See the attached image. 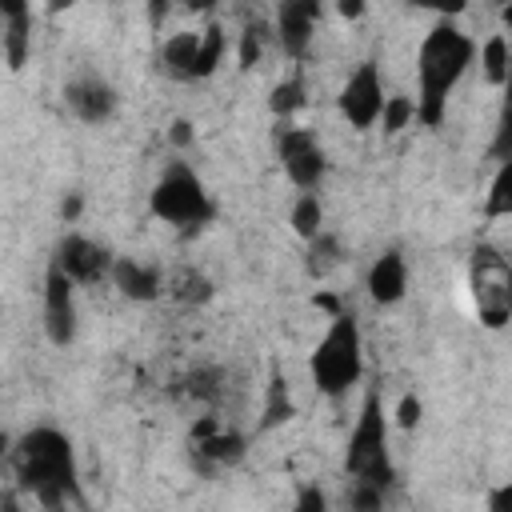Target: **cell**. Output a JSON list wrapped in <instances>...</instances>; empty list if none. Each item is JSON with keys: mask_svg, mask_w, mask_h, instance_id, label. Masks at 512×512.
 Segmentation results:
<instances>
[{"mask_svg": "<svg viewBox=\"0 0 512 512\" xmlns=\"http://www.w3.org/2000/svg\"><path fill=\"white\" fill-rule=\"evenodd\" d=\"M12 472L16 484L44 508H64V504H84L80 500V464H76V448L72 436L52 428V424H36L24 436L12 440Z\"/></svg>", "mask_w": 512, "mask_h": 512, "instance_id": "cell-1", "label": "cell"}, {"mask_svg": "<svg viewBox=\"0 0 512 512\" xmlns=\"http://www.w3.org/2000/svg\"><path fill=\"white\" fill-rule=\"evenodd\" d=\"M476 60V40L456 28L452 20H440L428 28V36L420 40V52H416V80H420V92H416V120L424 128H440L444 116H448V96L452 88L464 80V72L472 68Z\"/></svg>", "mask_w": 512, "mask_h": 512, "instance_id": "cell-2", "label": "cell"}, {"mask_svg": "<svg viewBox=\"0 0 512 512\" xmlns=\"http://www.w3.org/2000/svg\"><path fill=\"white\" fill-rule=\"evenodd\" d=\"M308 376H312L316 392L328 400H340L344 392H352L364 380V336H360V320L348 308H340L332 316L328 332L312 348Z\"/></svg>", "mask_w": 512, "mask_h": 512, "instance_id": "cell-3", "label": "cell"}, {"mask_svg": "<svg viewBox=\"0 0 512 512\" xmlns=\"http://www.w3.org/2000/svg\"><path fill=\"white\" fill-rule=\"evenodd\" d=\"M148 208H152L156 220H164V224H172L180 232H196V228H204V224L216 220L212 192L204 188V180L184 160H172L160 172V180L148 192Z\"/></svg>", "mask_w": 512, "mask_h": 512, "instance_id": "cell-4", "label": "cell"}, {"mask_svg": "<svg viewBox=\"0 0 512 512\" xmlns=\"http://www.w3.org/2000/svg\"><path fill=\"white\" fill-rule=\"evenodd\" d=\"M344 472L352 480L376 484L384 492L396 480V468H392V456H388V420H384V404H380V392L376 388L360 404L356 428H352L348 448H344Z\"/></svg>", "mask_w": 512, "mask_h": 512, "instance_id": "cell-5", "label": "cell"}, {"mask_svg": "<svg viewBox=\"0 0 512 512\" xmlns=\"http://www.w3.org/2000/svg\"><path fill=\"white\" fill-rule=\"evenodd\" d=\"M468 288H472V304H476L480 324L492 328V332H500L512 320V268H508V256L496 244L480 240L472 248Z\"/></svg>", "mask_w": 512, "mask_h": 512, "instance_id": "cell-6", "label": "cell"}, {"mask_svg": "<svg viewBox=\"0 0 512 512\" xmlns=\"http://www.w3.org/2000/svg\"><path fill=\"white\" fill-rule=\"evenodd\" d=\"M276 156H280L284 176L300 192H316L320 180L328 176V152H324V144L308 128H296L292 120H284V128L276 136Z\"/></svg>", "mask_w": 512, "mask_h": 512, "instance_id": "cell-7", "label": "cell"}, {"mask_svg": "<svg viewBox=\"0 0 512 512\" xmlns=\"http://www.w3.org/2000/svg\"><path fill=\"white\" fill-rule=\"evenodd\" d=\"M340 116L356 128V132H368L376 128V116H380V104H384V80H380V64L376 60H360L348 80L340 84Z\"/></svg>", "mask_w": 512, "mask_h": 512, "instance_id": "cell-8", "label": "cell"}, {"mask_svg": "<svg viewBox=\"0 0 512 512\" xmlns=\"http://www.w3.org/2000/svg\"><path fill=\"white\" fill-rule=\"evenodd\" d=\"M52 264L72 280V284H100L112 268V248L84 232H64L52 248Z\"/></svg>", "mask_w": 512, "mask_h": 512, "instance_id": "cell-9", "label": "cell"}, {"mask_svg": "<svg viewBox=\"0 0 512 512\" xmlns=\"http://www.w3.org/2000/svg\"><path fill=\"white\" fill-rule=\"evenodd\" d=\"M76 284L56 268L48 264L44 272V336L52 348H68L76 340Z\"/></svg>", "mask_w": 512, "mask_h": 512, "instance_id": "cell-10", "label": "cell"}, {"mask_svg": "<svg viewBox=\"0 0 512 512\" xmlns=\"http://www.w3.org/2000/svg\"><path fill=\"white\" fill-rule=\"evenodd\" d=\"M116 104H120V96H116V88L104 76L84 72V76H72L64 84V108L80 124H108L116 116Z\"/></svg>", "mask_w": 512, "mask_h": 512, "instance_id": "cell-11", "label": "cell"}, {"mask_svg": "<svg viewBox=\"0 0 512 512\" xmlns=\"http://www.w3.org/2000/svg\"><path fill=\"white\" fill-rule=\"evenodd\" d=\"M316 20H320V0H280L276 4V40H280L284 56L304 60V52L316 36Z\"/></svg>", "mask_w": 512, "mask_h": 512, "instance_id": "cell-12", "label": "cell"}, {"mask_svg": "<svg viewBox=\"0 0 512 512\" xmlns=\"http://www.w3.org/2000/svg\"><path fill=\"white\" fill-rule=\"evenodd\" d=\"M108 280L116 284V292H120L124 300H136V304H152V300H160V292H164V272H160L156 264L136 260V256H112Z\"/></svg>", "mask_w": 512, "mask_h": 512, "instance_id": "cell-13", "label": "cell"}, {"mask_svg": "<svg viewBox=\"0 0 512 512\" xmlns=\"http://www.w3.org/2000/svg\"><path fill=\"white\" fill-rule=\"evenodd\" d=\"M244 456H248V436L236 432V428H224V424L212 428L208 436L192 440V464H196L204 476H212V472H220V468H236Z\"/></svg>", "mask_w": 512, "mask_h": 512, "instance_id": "cell-14", "label": "cell"}, {"mask_svg": "<svg viewBox=\"0 0 512 512\" xmlns=\"http://www.w3.org/2000/svg\"><path fill=\"white\" fill-rule=\"evenodd\" d=\"M364 284H368L372 304H380V308L400 304V300L408 296V260H404V252H400V248H384V252L372 260Z\"/></svg>", "mask_w": 512, "mask_h": 512, "instance_id": "cell-15", "label": "cell"}, {"mask_svg": "<svg viewBox=\"0 0 512 512\" xmlns=\"http://www.w3.org/2000/svg\"><path fill=\"white\" fill-rule=\"evenodd\" d=\"M308 248H304V272H308V280H328L340 264H344V244H340V236L336 232H328V228H320L316 236H308L304 240Z\"/></svg>", "mask_w": 512, "mask_h": 512, "instance_id": "cell-16", "label": "cell"}, {"mask_svg": "<svg viewBox=\"0 0 512 512\" xmlns=\"http://www.w3.org/2000/svg\"><path fill=\"white\" fill-rule=\"evenodd\" d=\"M196 44L200 32H176L160 44V72L172 80H192V64H196Z\"/></svg>", "mask_w": 512, "mask_h": 512, "instance_id": "cell-17", "label": "cell"}, {"mask_svg": "<svg viewBox=\"0 0 512 512\" xmlns=\"http://www.w3.org/2000/svg\"><path fill=\"white\" fill-rule=\"evenodd\" d=\"M296 416V400H292V392H288V384H284V376H280V368L272 364V372H268V388H264V412H260V432H272V428H280V424H288Z\"/></svg>", "mask_w": 512, "mask_h": 512, "instance_id": "cell-18", "label": "cell"}, {"mask_svg": "<svg viewBox=\"0 0 512 512\" xmlns=\"http://www.w3.org/2000/svg\"><path fill=\"white\" fill-rule=\"evenodd\" d=\"M480 72L492 88H504L508 76H512V48H508V36L504 32H492L484 44H480Z\"/></svg>", "mask_w": 512, "mask_h": 512, "instance_id": "cell-19", "label": "cell"}, {"mask_svg": "<svg viewBox=\"0 0 512 512\" xmlns=\"http://www.w3.org/2000/svg\"><path fill=\"white\" fill-rule=\"evenodd\" d=\"M224 384H228V372L224 368H216V364H200V368H192L188 376H184V396L188 400H200V404H220V396H224Z\"/></svg>", "mask_w": 512, "mask_h": 512, "instance_id": "cell-20", "label": "cell"}, {"mask_svg": "<svg viewBox=\"0 0 512 512\" xmlns=\"http://www.w3.org/2000/svg\"><path fill=\"white\" fill-rule=\"evenodd\" d=\"M224 52H228V40H224V28L220 24H208L200 32V44H196V64H192V80H208L220 64H224Z\"/></svg>", "mask_w": 512, "mask_h": 512, "instance_id": "cell-21", "label": "cell"}, {"mask_svg": "<svg viewBox=\"0 0 512 512\" xmlns=\"http://www.w3.org/2000/svg\"><path fill=\"white\" fill-rule=\"evenodd\" d=\"M304 100H308V84H304V72L296 68L292 76H284V80L272 88L268 108H272V116H276V120H292V116L304 108Z\"/></svg>", "mask_w": 512, "mask_h": 512, "instance_id": "cell-22", "label": "cell"}, {"mask_svg": "<svg viewBox=\"0 0 512 512\" xmlns=\"http://www.w3.org/2000/svg\"><path fill=\"white\" fill-rule=\"evenodd\" d=\"M4 60L12 72H20L32 56V16H16V20H4Z\"/></svg>", "mask_w": 512, "mask_h": 512, "instance_id": "cell-23", "label": "cell"}, {"mask_svg": "<svg viewBox=\"0 0 512 512\" xmlns=\"http://www.w3.org/2000/svg\"><path fill=\"white\" fill-rule=\"evenodd\" d=\"M484 216H488V220L512 216V160H500V164H496V176H492L488 200H484Z\"/></svg>", "mask_w": 512, "mask_h": 512, "instance_id": "cell-24", "label": "cell"}, {"mask_svg": "<svg viewBox=\"0 0 512 512\" xmlns=\"http://www.w3.org/2000/svg\"><path fill=\"white\" fill-rule=\"evenodd\" d=\"M288 224H292V232L300 240L316 236L324 228V204H320V196L316 192H300L296 204H292V212H288Z\"/></svg>", "mask_w": 512, "mask_h": 512, "instance_id": "cell-25", "label": "cell"}, {"mask_svg": "<svg viewBox=\"0 0 512 512\" xmlns=\"http://www.w3.org/2000/svg\"><path fill=\"white\" fill-rule=\"evenodd\" d=\"M412 120H416V104H412V96H384L380 116H376V124H380L384 136H400Z\"/></svg>", "mask_w": 512, "mask_h": 512, "instance_id": "cell-26", "label": "cell"}, {"mask_svg": "<svg viewBox=\"0 0 512 512\" xmlns=\"http://www.w3.org/2000/svg\"><path fill=\"white\" fill-rule=\"evenodd\" d=\"M172 292H176L180 304H208L216 288H212V280H208L204 272H196V268H180L176 280H172Z\"/></svg>", "mask_w": 512, "mask_h": 512, "instance_id": "cell-27", "label": "cell"}, {"mask_svg": "<svg viewBox=\"0 0 512 512\" xmlns=\"http://www.w3.org/2000/svg\"><path fill=\"white\" fill-rule=\"evenodd\" d=\"M348 508H356V512H376V508H384V488H376V484H364V480H352V492H348Z\"/></svg>", "mask_w": 512, "mask_h": 512, "instance_id": "cell-28", "label": "cell"}, {"mask_svg": "<svg viewBox=\"0 0 512 512\" xmlns=\"http://www.w3.org/2000/svg\"><path fill=\"white\" fill-rule=\"evenodd\" d=\"M260 52H264V32H260V24H248V28L240 32V52H236L240 68L248 72V68L260 60Z\"/></svg>", "mask_w": 512, "mask_h": 512, "instance_id": "cell-29", "label": "cell"}, {"mask_svg": "<svg viewBox=\"0 0 512 512\" xmlns=\"http://www.w3.org/2000/svg\"><path fill=\"white\" fill-rule=\"evenodd\" d=\"M420 420H424V404H420V396H416V392H404L400 404H396V428L412 432Z\"/></svg>", "mask_w": 512, "mask_h": 512, "instance_id": "cell-30", "label": "cell"}, {"mask_svg": "<svg viewBox=\"0 0 512 512\" xmlns=\"http://www.w3.org/2000/svg\"><path fill=\"white\" fill-rule=\"evenodd\" d=\"M168 144H172L176 152H188V148L196 144V124H192L188 116H176V120L168 124Z\"/></svg>", "mask_w": 512, "mask_h": 512, "instance_id": "cell-31", "label": "cell"}, {"mask_svg": "<svg viewBox=\"0 0 512 512\" xmlns=\"http://www.w3.org/2000/svg\"><path fill=\"white\" fill-rule=\"evenodd\" d=\"M508 144H512V116L504 112V116H500V128H496L492 156H496V160H512V148H508Z\"/></svg>", "mask_w": 512, "mask_h": 512, "instance_id": "cell-32", "label": "cell"}, {"mask_svg": "<svg viewBox=\"0 0 512 512\" xmlns=\"http://www.w3.org/2000/svg\"><path fill=\"white\" fill-rule=\"evenodd\" d=\"M296 508H300V512H324V508H328V496H324L320 488H300V492H296Z\"/></svg>", "mask_w": 512, "mask_h": 512, "instance_id": "cell-33", "label": "cell"}, {"mask_svg": "<svg viewBox=\"0 0 512 512\" xmlns=\"http://www.w3.org/2000/svg\"><path fill=\"white\" fill-rule=\"evenodd\" d=\"M80 212H84V196H80V192H64V200H60V220H64V224H76Z\"/></svg>", "mask_w": 512, "mask_h": 512, "instance_id": "cell-34", "label": "cell"}, {"mask_svg": "<svg viewBox=\"0 0 512 512\" xmlns=\"http://www.w3.org/2000/svg\"><path fill=\"white\" fill-rule=\"evenodd\" d=\"M144 8H148V28H160L172 12V0H144Z\"/></svg>", "mask_w": 512, "mask_h": 512, "instance_id": "cell-35", "label": "cell"}, {"mask_svg": "<svg viewBox=\"0 0 512 512\" xmlns=\"http://www.w3.org/2000/svg\"><path fill=\"white\" fill-rule=\"evenodd\" d=\"M16 16H32V0H0V20H16Z\"/></svg>", "mask_w": 512, "mask_h": 512, "instance_id": "cell-36", "label": "cell"}, {"mask_svg": "<svg viewBox=\"0 0 512 512\" xmlns=\"http://www.w3.org/2000/svg\"><path fill=\"white\" fill-rule=\"evenodd\" d=\"M464 8H468V0H436L432 4V12H440V20H456Z\"/></svg>", "mask_w": 512, "mask_h": 512, "instance_id": "cell-37", "label": "cell"}, {"mask_svg": "<svg viewBox=\"0 0 512 512\" xmlns=\"http://www.w3.org/2000/svg\"><path fill=\"white\" fill-rule=\"evenodd\" d=\"M336 12H340L344 20H360V16L368 12V0H336Z\"/></svg>", "mask_w": 512, "mask_h": 512, "instance_id": "cell-38", "label": "cell"}, {"mask_svg": "<svg viewBox=\"0 0 512 512\" xmlns=\"http://www.w3.org/2000/svg\"><path fill=\"white\" fill-rule=\"evenodd\" d=\"M312 304H316V308H324L328 316H336V312H340V296H332V292H316V296H312Z\"/></svg>", "mask_w": 512, "mask_h": 512, "instance_id": "cell-39", "label": "cell"}, {"mask_svg": "<svg viewBox=\"0 0 512 512\" xmlns=\"http://www.w3.org/2000/svg\"><path fill=\"white\" fill-rule=\"evenodd\" d=\"M508 500H512V488L504 484V488H496V492L488 496V512H504V508H508Z\"/></svg>", "mask_w": 512, "mask_h": 512, "instance_id": "cell-40", "label": "cell"}, {"mask_svg": "<svg viewBox=\"0 0 512 512\" xmlns=\"http://www.w3.org/2000/svg\"><path fill=\"white\" fill-rule=\"evenodd\" d=\"M220 0H180V8L184 12H192V16H204V12H212Z\"/></svg>", "mask_w": 512, "mask_h": 512, "instance_id": "cell-41", "label": "cell"}, {"mask_svg": "<svg viewBox=\"0 0 512 512\" xmlns=\"http://www.w3.org/2000/svg\"><path fill=\"white\" fill-rule=\"evenodd\" d=\"M72 4H76V0H48V4H44V12H48V16H56V12H68Z\"/></svg>", "mask_w": 512, "mask_h": 512, "instance_id": "cell-42", "label": "cell"}, {"mask_svg": "<svg viewBox=\"0 0 512 512\" xmlns=\"http://www.w3.org/2000/svg\"><path fill=\"white\" fill-rule=\"evenodd\" d=\"M12 440H16V436H8V432L0 428V460H8V452H12Z\"/></svg>", "mask_w": 512, "mask_h": 512, "instance_id": "cell-43", "label": "cell"}, {"mask_svg": "<svg viewBox=\"0 0 512 512\" xmlns=\"http://www.w3.org/2000/svg\"><path fill=\"white\" fill-rule=\"evenodd\" d=\"M408 4H412V8H432L436 0H408Z\"/></svg>", "mask_w": 512, "mask_h": 512, "instance_id": "cell-44", "label": "cell"}]
</instances>
